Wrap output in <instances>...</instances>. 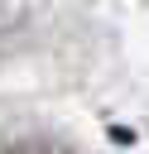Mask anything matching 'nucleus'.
<instances>
[{"label":"nucleus","mask_w":149,"mask_h":154,"mask_svg":"<svg viewBox=\"0 0 149 154\" xmlns=\"http://www.w3.org/2000/svg\"><path fill=\"white\" fill-rule=\"evenodd\" d=\"M0 154H77L67 140H58V135H19L14 144H5Z\"/></svg>","instance_id":"f257e3e1"}]
</instances>
